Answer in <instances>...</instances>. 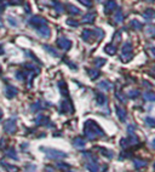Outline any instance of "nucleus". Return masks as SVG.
Wrapping results in <instances>:
<instances>
[{"label":"nucleus","instance_id":"nucleus-1","mask_svg":"<svg viewBox=\"0 0 155 172\" xmlns=\"http://www.w3.org/2000/svg\"><path fill=\"white\" fill-rule=\"evenodd\" d=\"M85 134L88 139H95L97 136H103V131L99 128V126L95 121L88 120L86 121V125H85Z\"/></svg>","mask_w":155,"mask_h":172},{"label":"nucleus","instance_id":"nucleus-2","mask_svg":"<svg viewBox=\"0 0 155 172\" xmlns=\"http://www.w3.org/2000/svg\"><path fill=\"white\" fill-rule=\"evenodd\" d=\"M44 152H46V155L51 159H62V157H67V154L63 153V152H59V150H56V149H45L43 148Z\"/></svg>","mask_w":155,"mask_h":172},{"label":"nucleus","instance_id":"nucleus-3","mask_svg":"<svg viewBox=\"0 0 155 172\" xmlns=\"http://www.w3.org/2000/svg\"><path fill=\"white\" fill-rule=\"evenodd\" d=\"M57 46L63 49V50H68L72 46V41L69 40V39H67V38L61 36V38L57 39Z\"/></svg>","mask_w":155,"mask_h":172},{"label":"nucleus","instance_id":"nucleus-4","mask_svg":"<svg viewBox=\"0 0 155 172\" xmlns=\"http://www.w3.org/2000/svg\"><path fill=\"white\" fill-rule=\"evenodd\" d=\"M4 130L7 134H14L16 131V124H15V119H11V120H7L4 125Z\"/></svg>","mask_w":155,"mask_h":172},{"label":"nucleus","instance_id":"nucleus-5","mask_svg":"<svg viewBox=\"0 0 155 172\" xmlns=\"http://www.w3.org/2000/svg\"><path fill=\"white\" fill-rule=\"evenodd\" d=\"M29 23L32 24V25H34V27H40V25H45L46 24V20H44V18H41V17H39V16H35V17H33L30 21H29Z\"/></svg>","mask_w":155,"mask_h":172},{"label":"nucleus","instance_id":"nucleus-6","mask_svg":"<svg viewBox=\"0 0 155 172\" xmlns=\"http://www.w3.org/2000/svg\"><path fill=\"white\" fill-rule=\"evenodd\" d=\"M17 92H18V90L16 87H14L12 85L6 86V89H5V94H6V97L7 98H14L17 95Z\"/></svg>","mask_w":155,"mask_h":172},{"label":"nucleus","instance_id":"nucleus-7","mask_svg":"<svg viewBox=\"0 0 155 172\" xmlns=\"http://www.w3.org/2000/svg\"><path fill=\"white\" fill-rule=\"evenodd\" d=\"M59 112L61 113H72L73 112V107H72V104L68 103V101H63L59 105Z\"/></svg>","mask_w":155,"mask_h":172},{"label":"nucleus","instance_id":"nucleus-8","mask_svg":"<svg viewBox=\"0 0 155 172\" xmlns=\"http://www.w3.org/2000/svg\"><path fill=\"white\" fill-rule=\"evenodd\" d=\"M38 33L40 34L43 38H49L50 36V28L47 27V25H40V27L38 28Z\"/></svg>","mask_w":155,"mask_h":172},{"label":"nucleus","instance_id":"nucleus-9","mask_svg":"<svg viewBox=\"0 0 155 172\" xmlns=\"http://www.w3.org/2000/svg\"><path fill=\"white\" fill-rule=\"evenodd\" d=\"M86 168H87L90 172H98V165H97L96 160L87 161V164H86Z\"/></svg>","mask_w":155,"mask_h":172},{"label":"nucleus","instance_id":"nucleus-10","mask_svg":"<svg viewBox=\"0 0 155 172\" xmlns=\"http://www.w3.org/2000/svg\"><path fill=\"white\" fill-rule=\"evenodd\" d=\"M73 144H74V147H76V148H84L85 147V141L83 138H80V137H78V138H74Z\"/></svg>","mask_w":155,"mask_h":172},{"label":"nucleus","instance_id":"nucleus-11","mask_svg":"<svg viewBox=\"0 0 155 172\" xmlns=\"http://www.w3.org/2000/svg\"><path fill=\"white\" fill-rule=\"evenodd\" d=\"M67 11L69 12L70 15H78V14H80V10L78 9V7H75V6H73V5H68L67 6Z\"/></svg>","mask_w":155,"mask_h":172},{"label":"nucleus","instance_id":"nucleus-12","mask_svg":"<svg viewBox=\"0 0 155 172\" xmlns=\"http://www.w3.org/2000/svg\"><path fill=\"white\" fill-rule=\"evenodd\" d=\"M106 102H107V97L104 95H102V94L97 95V104L98 105H104Z\"/></svg>","mask_w":155,"mask_h":172},{"label":"nucleus","instance_id":"nucleus-13","mask_svg":"<svg viewBox=\"0 0 155 172\" xmlns=\"http://www.w3.org/2000/svg\"><path fill=\"white\" fill-rule=\"evenodd\" d=\"M115 7H116V4H115L114 0H108L106 3V12H109L110 10H113Z\"/></svg>","mask_w":155,"mask_h":172},{"label":"nucleus","instance_id":"nucleus-14","mask_svg":"<svg viewBox=\"0 0 155 172\" xmlns=\"http://www.w3.org/2000/svg\"><path fill=\"white\" fill-rule=\"evenodd\" d=\"M116 114H118V116H119V119L120 120H125V118H126V113H125V110L122 109V108H120V107H116Z\"/></svg>","mask_w":155,"mask_h":172},{"label":"nucleus","instance_id":"nucleus-15","mask_svg":"<svg viewBox=\"0 0 155 172\" xmlns=\"http://www.w3.org/2000/svg\"><path fill=\"white\" fill-rule=\"evenodd\" d=\"M44 49L47 51V52H50L51 55H52L54 57H58V52L55 50V49H52V47H50V46H47V45H44Z\"/></svg>","mask_w":155,"mask_h":172},{"label":"nucleus","instance_id":"nucleus-16","mask_svg":"<svg viewBox=\"0 0 155 172\" xmlns=\"http://www.w3.org/2000/svg\"><path fill=\"white\" fill-rule=\"evenodd\" d=\"M95 21V14H90V15H86L84 18H83V22H87V23H92Z\"/></svg>","mask_w":155,"mask_h":172},{"label":"nucleus","instance_id":"nucleus-17","mask_svg":"<svg viewBox=\"0 0 155 172\" xmlns=\"http://www.w3.org/2000/svg\"><path fill=\"white\" fill-rule=\"evenodd\" d=\"M58 87H59V90H61V92H62V95H64V96H67V95H68V91H67L66 84H64L63 81H61V83L58 84Z\"/></svg>","mask_w":155,"mask_h":172},{"label":"nucleus","instance_id":"nucleus-18","mask_svg":"<svg viewBox=\"0 0 155 172\" xmlns=\"http://www.w3.org/2000/svg\"><path fill=\"white\" fill-rule=\"evenodd\" d=\"M91 35H92V32L90 30V29H85V30L83 32V39H84V40H88Z\"/></svg>","mask_w":155,"mask_h":172},{"label":"nucleus","instance_id":"nucleus-19","mask_svg":"<svg viewBox=\"0 0 155 172\" xmlns=\"http://www.w3.org/2000/svg\"><path fill=\"white\" fill-rule=\"evenodd\" d=\"M98 87H101V89H103V90H109L112 86H110V84L107 83V81H101V83L98 84Z\"/></svg>","mask_w":155,"mask_h":172},{"label":"nucleus","instance_id":"nucleus-20","mask_svg":"<svg viewBox=\"0 0 155 172\" xmlns=\"http://www.w3.org/2000/svg\"><path fill=\"white\" fill-rule=\"evenodd\" d=\"M54 5H55V9L58 11V12H63V7H62V4L56 1V0H54Z\"/></svg>","mask_w":155,"mask_h":172},{"label":"nucleus","instance_id":"nucleus-21","mask_svg":"<svg viewBox=\"0 0 155 172\" xmlns=\"http://www.w3.org/2000/svg\"><path fill=\"white\" fill-rule=\"evenodd\" d=\"M106 52H107V54H109V55H113V54H115V47L112 46V45H108L106 47Z\"/></svg>","mask_w":155,"mask_h":172},{"label":"nucleus","instance_id":"nucleus-22","mask_svg":"<svg viewBox=\"0 0 155 172\" xmlns=\"http://www.w3.org/2000/svg\"><path fill=\"white\" fill-rule=\"evenodd\" d=\"M78 1H80L83 5L85 6H92V3H91V0H78Z\"/></svg>","mask_w":155,"mask_h":172},{"label":"nucleus","instance_id":"nucleus-23","mask_svg":"<svg viewBox=\"0 0 155 172\" xmlns=\"http://www.w3.org/2000/svg\"><path fill=\"white\" fill-rule=\"evenodd\" d=\"M88 74H91V79H96L98 76V72L97 70H92V69L88 70Z\"/></svg>","mask_w":155,"mask_h":172},{"label":"nucleus","instance_id":"nucleus-24","mask_svg":"<svg viewBox=\"0 0 155 172\" xmlns=\"http://www.w3.org/2000/svg\"><path fill=\"white\" fill-rule=\"evenodd\" d=\"M1 163H3V165H4V166L9 170V171H10V170H11V171H14V172H16V171H17V167H15V166H11V165H6L4 161H1Z\"/></svg>","mask_w":155,"mask_h":172},{"label":"nucleus","instance_id":"nucleus-25","mask_svg":"<svg viewBox=\"0 0 155 172\" xmlns=\"http://www.w3.org/2000/svg\"><path fill=\"white\" fill-rule=\"evenodd\" d=\"M67 24L68 25H73V27H78V24H79V23H78L76 21H73V20H67Z\"/></svg>","mask_w":155,"mask_h":172},{"label":"nucleus","instance_id":"nucleus-26","mask_svg":"<svg viewBox=\"0 0 155 172\" xmlns=\"http://www.w3.org/2000/svg\"><path fill=\"white\" fill-rule=\"evenodd\" d=\"M104 63H106V60H102V58L96 60V65H97V67H102V64H104Z\"/></svg>","mask_w":155,"mask_h":172},{"label":"nucleus","instance_id":"nucleus-27","mask_svg":"<svg viewBox=\"0 0 155 172\" xmlns=\"http://www.w3.org/2000/svg\"><path fill=\"white\" fill-rule=\"evenodd\" d=\"M7 156H11V157H14V159H17V155L15 154V150H14V149L9 150V153H7Z\"/></svg>","mask_w":155,"mask_h":172},{"label":"nucleus","instance_id":"nucleus-28","mask_svg":"<svg viewBox=\"0 0 155 172\" xmlns=\"http://www.w3.org/2000/svg\"><path fill=\"white\" fill-rule=\"evenodd\" d=\"M57 167L58 168H61V170H64V168H69V165H67V164H57Z\"/></svg>","mask_w":155,"mask_h":172},{"label":"nucleus","instance_id":"nucleus-29","mask_svg":"<svg viewBox=\"0 0 155 172\" xmlns=\"http://www.w3.org/2000/svg\"><path fill=\"white\" fill-rule=\"evenodd\" d=\"M144 97H146L147 99H149V101H155V96H154L153 94H147Z\"/></svg>","mask_w":155,"mask_h":172},{"label":"nucleus","instance_id":"nucleus-30","mask_svg":"<svg viewBox=\"0 0 155 172\" xmlns=\"http://www.w3.org/2000/svg\"><path fill=\"white\" fill-rule=\"evenodd\" d=\"M115 21H116V22H121V21H122V16H121L120 12H118V15L115 16Z\"/></svg>","mask_w":155,"mask_h":172},{"label":"nucleus","instance_id":"nucleus-31","mask_svg":"<svg viewBox=\"0 0 155 172\" xmlns=\"http://www.w3.org/2000/svg\"><path fill=\"white\" fill-rule=\"evenodd\" d=\"M36 109H41L40 103H35V105H33V107H32V110H36Z\"/></svg>","mask_w":155,"mask_h":172},{"label":"nucleus","instance_id":"nucleus-32","mask_svg":"<svg viewBox=\"0 0 155 172\" xmlns=\"http://www.w3.org/2000/svg\"><path fill=\"white\" fill-rule=\"evenodd\" d=\"M135 165H136V167H139V166H144V165H146V163H143V161H138V160H136V161H135Z\"/></svg>","mask_w":155,"mask_h":172},{"label":"nucleus","instance_id":"nucleus-33","mask_svg":"<svg viewBox=\"0 0 155 172\" xmlns=\"http://www.w3.org/2000/svg\"><path fill=\"white\" fill-rule=\"evenodd\" d=\"M7 21H9V23H11L12 25H16V24H17V23H16V21H15L14 18H12V17H9V20H7Z\"/></svg>","mask_w":155,"mask_h":172},{"label":"nucleus","instance_id":"nucleus-34","mask_svg":"<svg viewBox=\"0 0 155 172\" xmlns=\"http://www.w3.org/2000/svg\"><path fill=\"white\" fill-rule=\"evenodd\" d=\"M21 0H10V4L11 5H16V4H20Z\"/></svg>","mask_w":155,"mask_h":172},{"label":"nucleus","instance_id":"nucleus-35","mask_svg":"<svg viewBox=\"0 0 155 172\" xmlns=\"http://www.w3.org/2000/svg\"><path fill=\"white\" fill-rule=\"evenodd\" d=\"M137 94H138L137 91H131V92H130V96H131V97H136Z\"/></svg>","mask_w":155,"mask_h":172},{"label":"nucleus","instance_id":"nucleus-36","mask_svg":"<svg viewBox=\"0 0 155 172\" xmlns=\"http://www.w3.org/2000/svg\"><path fill=\"white\" fill-rule=\"evenodd\" d=\"M5 10V6L4 5H1V6H0V14H1V12Z\"/></svg>","mask_w":155,"mask_h":172},{"label":"nucleus","instance_id":"nucleus-37","mask_svg":"<svg viewBox=\"0 0 155 172\" xmlns=\"http://www.w3.org/2000/svg\"><path fill=\"white\" fill-rule=\"evenodd\" d=\"M3 52H4V50H3V46L0 45V54H3Z\"/></svg>","mask_w":155,"mask_h":172},{"label":"nucleus","instance_id":"nucleus-38","mask_svg":"<svg viewBox=\"0 0 155 172\" xmlns=\"http://www.w3.org/2000/svg\"><path fill=\"white\" fill-rule=\"evenodd\" d=\"M151 145H153V148H154V149H155V139H154V141H153V143H151Z\"/></svg>","mask_w":155,"mask_h":172},{"label":"nucleus","instance_id":"nucleus-39","mask_svg":"<svg viewBox=\"0 0 155 172\" xmlns=\"http://www.w3.org/2000/svg\"><path fill=\"white\" fill-rule=\"evenodd\" d=\"M151 52H153V54L155 55V49H153V50H151Z\"/></svg>","mask_w":155,"mask_h":172},{"label":"nucleus","instance_id":"nucleus-40","mask_svg":"<svg viewBox=\"0 0 155 172\" xmlns=\"http://www.w3.org/2000/svg\"><path fill=\"white\" fill-rule=\"evenodd\" d=\"M3 116V113H1V110H0V118H1Z\"/></svg>","mask_w":155,"mask_h":172},{"label":"nucleus","instance_id":"nucleus-41","mask_svg":"<svg viewBox=\"0 0 155 172\" xmlns=\"http://www.w3.org/2000/svg\"><path fill=\"white\" fill-rule=\"evenodd\" d=\"M0 72H1V68H0Z\"/></svg>","mask_w":155,"mask_h":172}]
</instances>
